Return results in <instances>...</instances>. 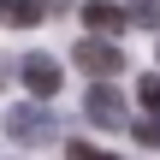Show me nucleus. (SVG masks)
I'll return each mask as SVG.
<instances>
[{
    "label": "nucleus",
    "mask_w": 160,
    "mask_h": 160,
    "mask_svg": "<svg viewBox=\"0 0 160 160\" xmlns=\"http://www.w3.org/2000/svg\"><path fill=\"white\" fill-rule=\"evenodd\" d=\"M6 137L12 142H24V148H42V142H53V113L48 107H12L6 113Z\"/></svg>",
    "instance_id": "f257e3e1"
},
{
    "label": "nucleus",
    "mask_w": 160,
    "mask_h": 160,
    "mask_svg": "<svg viewBox=\"0 0 160 160\" xmlns=\"http://www.w3.org/2000/svg\"><path fill=\"white\" fill-rule=\"evenodd\" d=\"M71 59H77L83 71H95V77H119V65H125V53H119V42H101V36H89V42H77V48H71Z\"/></svg>",
    "instance_id": "f03ea898"
},
{
    "label": "nucleus",
    "mask_w": 160,
    "mask_h": 160,
    "mask_svg": "<svg viewBox=\"0 0 160 160\" xmlns=\"http://www.w3.org/2000/svg\"><path fill=\"white\" fill-rule=\"evenodd\" d=\"M18 77H24L30 95L48 101V95L59 89V59H53V53H24V59H18Z\"/></svg>",
    "instance_id": "7ed1b4c3"
},
{
    "label": "nucleus",
    "mask_w": 160,
    "mask_h": 160,
    "mask_svg": "<svg viewBox=\"0 0 160 160\" xmlns=\"http://www.w3.org/2000/svg\"><path fill=\"white\" fill-rule=\"evenodd\" d=\"M83 113H89L101 131H119V125H125V95H119L113 83H95V89L83 95Z\"/></svg>",
    "instance_id": "20e7f679"
},
{
    "label": "nucleus",
    "mask_w": 160,
    "mask_h": 160,
    "mask_svg": "<svg viewBox=\"0 0 160 160\" xmlns=\"http://www.w3.org/2000/svg\"><path fill=\"white\" fill-rule=\"evenodd\" d=\"M83 24L101 30V36H119V30L131 24V12H125L119 0H89V6H83Z\"/></svg>",
    "instance_id": "39448f33"
},
{
    "label": "nucleus",
    "mask_w": 160,
    "mask_h": 160,
    "mask_svg": "<svg viewBox=\"0 0 160 160\" xmlns=\"http://www.w3.org/2000/svg\"><path fill=\"white\" fill-rule=\"evenodd\" d=\"M0 24L30 30V24H42V6H36V0H0Z\"/></svg>",
    "instance_id": "423d86ee"
},
{
    "label": "nucleus",
    "mask_w": 160,
    "mask_h": 160,
    "mask_svg": "<svg viewBox=\"0 0 160 160\" xmlns=\"http://www.w3.org/2000/svg\"><path fill=\"white\" fill-rule=\"evenodd\" d=\"M137 95H142L148 119H160V77H142V83H137Z\"/></svg>",
    "instance_id": "0eeeda50"
},
{
    "label": "nucleus",
    "mask_w": 160,
    "mask_h": 160,
    "mask_svg": "<svg viewBox=\"0 0 160 160\" xmlns=\"http://www.w3.org/2000/svg\"><path fill=\"white\" fill-rule=\"evenodd\" d=\"M131 131H137L142 148H160V119H142V125H131Z\"/></svg>",
    "instance_id": "6e6552de"
},
{
    "label": "nucleus",
    "mask_w": 160,
    "mask_h": 160,
    "mask_svg": "<svg viewBox=\"0 0 160 160\" xmlns=\"http://www.w3.org/2000/svg\"><path fill=\"white\" fill-rule=\"evenodd\" d=\"M65 160H113V154H101L95 142H71V148H65Z\"/></svg>",
    "instance_id": "1a4fd4ad"
}]
</instances>
